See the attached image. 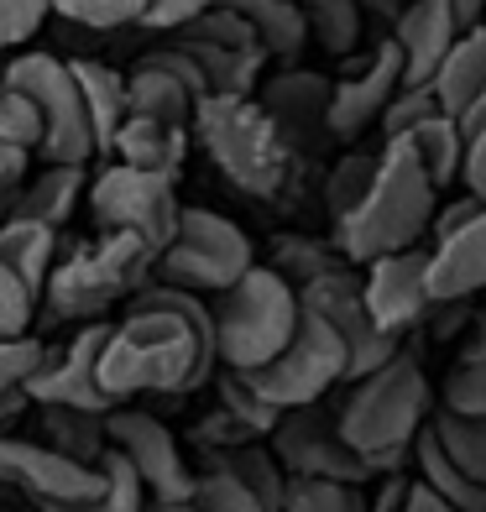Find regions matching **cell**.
Here are the masks:
<instances>
[{
    "label": "cell",
    "mask_w": 486,
    "mask_h": 512,
    "mask_svg": "<svg viewBox=\"0 0 486 512\" xmlns=\"http://www.w3.org/2000/svg\"><path fill=\"white\" fill-rule=\"evenodd\" d=\"M236 377H246V387L257 392L262 403H272L277 413L309 408V403H324V392H330L335 382H345V345L335 340V330L319 314L298 309V330H293V340L283 345V351H277L267 366L236 371Z\"/></svg>",
    "instance_id": "cell-9"
},
{
    "label": "cell",
    "mask_w": 486,
    "mask_h": 512,
    "mask_svg": "<svg viewBox=\"0 0 486 512\" xmlns=\"http://www.w3.org/2000/svg\"><path fill=\"white\" fill-rule=\"evenodd\" d=\"M257 267L251 262V241L241 236V225H230L215 209H178V230L173 241L157 251V283L178 288V293H225L230 283Z\"/></svg>",
    "instance_id": "cell-7"
},
{
    "label": "cell",
    "mask_w": 486,
    "mask_h": 512,
    "mask_svg": "<svg viewBox=\"0 0 486 512\" xmlns=\"http://www.w3.org/2000/svg\"><path fill=\"white\" fill-rule=\"evenodd\" d=\"M445 413L486 418V361H460L445 377Z\"/></svg>",
    "instance_id": "cell-43"
},
{
    "label": "cell",
    "mask_w": 486,
    "mask_h": 512,
    "mask_svg": "<svg viewBox=\"0 0 486 512\" xmlns=\"http://www.w3.org/2000/svg\"><path fill=\"white\" fill-rule=\"evenodd\" d=\"M152 262H157V251L142 246L136 236H105L100 246H79L63 267H53L42 293H48V309L58 319L95 324L110 304H121L136 288H147Z\"/></svg>",
    "instance_id": "cell-6"
},
{
    "label": "cell",
    "mask_w": 486,
    "mask_h": 512,
    "mask_svg": "<svg viewBox=\"0 0 486 512\" xmlns=\"http://www.w3.org/2000/svg\"><path fill=\"white\" fill-rule=\"evenodd\" d=\"M189 507L194 512H262V502L246 492V486L225 471V465H215V471L194 476L189 486Z\"/></svg>",
    "instance_id": "cell-40"
},
{
    "label": "cell",
    "mask_w": 486,
    "mask_h": 512,
    "mask_svg": "<svg viewBox=\"0 0 486 512\" xmlns=\"http://www.w3.org/2000/svg\"><path fill=\"white\" fill-rule=\"evenodd\" d=\"M79 199H84V168H42L37 178L16 183L11 220H32V225L58 230L79 209Z\"/></svg>",
    "instance_id": "cell-25"
},
{
    "label": "cell",
    "mask_w": 486,
    "mask_h": 512,
    "mask_svg": "<svg viewBox=\"0 0 486 512\" xmlns=\"http://www.w3.org/2000/svg\"><path fill=\"white\" fill-rule=\"evenodd\" d=\"M215 319V356L225 371H257L267 366L298 330V293L267 267H251L241 283L220 293Z\"/></svg>",
    "instance_id": "cell-5"
},
{
    "label": "cell",
    "mask_w": 486,
    "mask_h": 512,
    "mask_svg": "<svg viewBox=\"0 0 486 512\" xmlns=\"http://www.w3.org/2000/svg\"><path fill=\"white\" fill-rule=\"evenodd\" d=\"M403 89V53L382 42L361 68H351L340 84H330V136H356L387 110V100Z\"/></svg>",
    "instance_id": "cell-17"
},
{
    "label": "cell",
    "mask_w": 486,
    "mask_h": 512,
    "mask_svg": "<svg viewBox=\"0 0 486 512\" xmlns=\"http://www.w3.org/2000/svg\"><path fill=\"white\" fill-rule=\"evenodd\" d=\"M455 37H460V27L445 0H413L398 16V32H392V48L403 53V89H429L434 68L445 63Z\"/></svg>",
    "instance_id": "cell-19"
},
{
    "label": "cell",
    "mask_w": 486,
    "mask_h": 512,
    "mask_svg": "<svg viewBox=\"0 0 486 512\" xmlns=\"http://www.w3.org/2000/svg\"><path fill=\"white\" fill-rule=\"evenodd\" d=\"M110 152L121 157V168H136V173H152V178H178L183 157H189V131H173V126H157V121H136L126 115L121 131H115Z\"/></svg>",
    "instance_id": "cell-22"
},
{
    "label": "cell",
    "mask_w": 486,
    "mask_h": 512,
    "mask_svg": "<svg viewBox=\"0 0 486 512\" xmlns=\"http://www.w3.org/2000/svg\"><path fill=\"white\" fill-rule=\"evenodd\" d=\"M89 209L105 236H136L142 246L162 251L178 230V194L168 178L136 173V168H105L89 189Z\"/></svg>",
    "instance_id": "cell-12"
},
{
    "label": "cell",
    "mask_w": 486,
    "mask_h": 512,
    "mask_svg": "<svg viewBox=\"0 0 486 512\" xmlns=\"http://www.w3.org/2000/svg\"><path fill=\"white\" fill-rule=\"evenodd\" d=\"M476 215H481V204H476L471 194H466V199H455V204H450L439 220H429V225H434V246H445L450 236H460V230H466Z\"/></svg>",
    "instance_id": "cell-49"
},
{
    "label": "cell",
    "mask_w": 486,
    "mask_h": 512,
    "mask_svg": "<svg viewBox=\"0 0 486 512\" xmlns=\"http://www.w3.org/2000/svg\"><path fill=\"white\" fill-rule=\"evenodd\" d=\"M0 84H11L16 95H27L37 121H42V157L48 168H84L95 157V136H89V115L79 100V84L68 74V58L53 53H21L6 63Z\"/></svg>",
    "instance_id": "cell-8"
},
{
    "label": "cell",
    "mask_w": 486,
    "mask_h": 512,
    "mask_svg": "<svg viewBox=\"0 0 486 512\" xmlns=\"http://www.w3.org/2000/svg\"><path fill=\"white\" fill-rule=\"evenodd\" d=\"M220 465L246 486L251 497L262 502V512H283L288 476H283V465L272 460V450H262V445H236V450H225V455H220Z\"/></svg>",
    "instance_id": "cell-34"
},
{
    "label": "cell",
    "mask_w": 486,
    "mask_h": 512,
    "mask_svg": "<svg viewBox=\"0 0 486 512\" xmlns=\"http://www.w3.org/2000/svg\"><path fill=\"white\" fill-rule=\"evenodd\" d=\"M68 74L79 84V100H84V115H89V136H95V157L110 152L115 131L126 121V79L115 68L95 63V58H74Z\"/></svg>",
    "instance_id": "cell-24"
},
{
    "label": "cell",
    "mask_w": 486,
    "mask_h": 512,
    "mask_svg": "<svg viewBox=\"0 0 486 512\" xmlns=\"http://www.w3.org/2000/svg\"><path fill=\"white\" fill-rule=\"evenodd\" d=\"M32 304L37 298L16 283V277L0 267V340H21L27 335V324H32Z\"/></svg>",
    "instance_id": "cell-46"
},
{
    "label": "cell",
    "mask_w": 486,
    "mask_h": 512,
    "mask_svg": "<svg viewBox=\"0 0 486 512\" xmlns=\"http://www.w3.org/2000/svg\"><path fill=\"white\" fill-rule=\"evenodd\" d=\"M189 131L241 194L277 199L293 183L298 152L283 142V131L267 121L257 100H199Z\"/></svg>",
    "instance_id": "cell-4"
},
{
    "label": "cell",
    "mask_w": 486,
    "mask_h": 512,
    "mask_svg": "<svg viewBox=\"0 0 486 512\" xmlns=\"http://www.w3.org/2000/svg\"><path fill=\"white\" fill-rule=\"evenodd\" d=\"M424 413H429V377L413 356H392L382 371L351 387L345 408L335 413V429L345 450H356L377 476L408 455V445L424 429Z\"/></svg>",
    "instance_id": "cell-3"
},
{
    "label": "cell",
    "mask_w": 486,
    "mask_h": 512,
    "mask_svg": "<svg viewBox=\"0 0 486 512\" xmlns=\"http://www.w3.org/2000/svg\"><path fill=\"white\" fill-rule=\"evenodd\" d=\"M361 304L366 314H372V324L382 335L398 340L403 330H413V324H424L429 314V251H398V256H382V262H372V272H366L361 283Z\"/></svg>",
    "instance_id": "cell-16"
},
{
    "label": "cell",
    "mask_w": 486,
    "mask_h": 512,
    "mask_svg": "<svg viewBox=\"0 0 486 512\" xmlns=\"http://www.w3.org/2000/svg\"><path fill=\"white\" fill-rule=\"evenodd\" d=\"M42 356H48V345L32 340V335L0 340V424H11V418L27 408V382L42 366Z\"/></svg>",
    "instance_id": "cell-35"
},
{
    "label": "cell",
    "mask_w": 486,
    "mask_h": 512,
    "mask_svg": "<svg viewBox=\"0 0 486 512\" xmlns=\"http://www.w3.org/2000/svg\"><path fill=\"white\" fill-rule=\"evenodd\" d=\"M220 413L236 418L251 439H267L277 429V418H283L272 403H262L257 392L246 387V377H236V371H225V377H220Z\"/></svg>",
    "instance_id": "cell-39"
},
{
    "label": "cell",
    "mask_w": 486,
    "mask_h": 512,
    "mask_svg": "<svg viewBox=\"0 0 486 512\" xmlns=\"http://www.w3.org/2000/svg\"><path fill=\"white\" fill-rule=\"evenodd\" d=\"M455 126H460V136H466V142H471V136H476V131H486V89H481V95L471 100V110H466V115H460V121H455Z\"/></svg>",
    "instance_id": "cell-53"
},
{
    "label": "cell",
    "mask_w": 486,
    "mask_h": 512,
    "mask_svg": "<svg viewBox=\"0 0 486 512\" xmlns=\"http://www.w3.org/2000/svg\"><path fill=\"white\" fill-rule=\"evenodd\" d=\"M298 309L319 314L335 330V340L345 345V382H351V387L361 377H372V371H382L392 356H403V340L382 335L372 324V314H366L361 283H356L351 267H345V272H324V277H314V283H304V288H298Z\"/></svg>",
    "instance_id": "cell-11"
},
{
    "label": "cell",
    "mask_w": 486,
    "mask_h": 512,
    "mask_svg": "<svg viewBox=\"0 0 486 512\" xmlns=\"http://www.w3.org/2000/svg\"><path fill=\"white\" fill-rule=\"evenodd\" d=\"M481 89H486V21L455 37V48L445 53V63H439L434 79H429V95H434L445 121H460Z\"/></svg>",
    "instance_id": "cell-21"
},
{
    "label": "cell",
    "mask_w": 486,
    "mask_h": 512,
    "mask_svg": "<svg viewBox=\"0 0 486 512\" xmlns=\"http://www.w3.org/2000/svg\"><path fill=\"white\" fill-rule=\"evenodd\" d=\"M42 21H48V0H0V53L32 42Z\"/></svg>",
    "instance_id": "cell-45"
},
{
    "label": "cell",
    "mask_w": 486,
    "mask_h": 512,
    "mask_svg": "<svg viewBox=\"0 0 486 512\" xmlns=\"http://www.w3.org/2000/svg\"><path fill=\"white\" fill-rule=\"evenodd\" d=\"M262 115L283 131V142L293 152H314L324 136H330V79L324 74H304V68H288V74L267 79L262 89Z\"/></svg>",
    "instance_id": "cell-18"
},
{
    "label": "cell",
    "mask_w": 486,
    "mask_h": 512,
    "mask_svg": "<svg viewBox=\"0 0 486 512\" xmlns=\"http://www.w3.org/2000/svg\"><path fill=\"white\" fill-rule=\"evenodd\" d=\"M126 115L173 126V131H189L194 100H189V89H183L173 74H162V68H152V63H136L126 74Z\"/></svg>",
    "instance_id": "cell-27"
},
{
    "label": "cell",
    "mask_w": 486,
    "mask_h": 512,
    "mask_svg": "<svg viewBox=\"0 0 486 512\" xmlns=\"http://www.w3.org/2000/svg\"><path fill=\"white\" fill-rule=\"evenodd\" d=\"M408 152L419 157V168L429 178V189H445V183L460 178V157H466V136H460L455 121H445V115H429L424 126H413L408 136Z\"/></svg>",
    "instance_id": "cell-28"
},
{
    "label": "cell",
    "mask_w": 486,
    "mask_h": 512,
    "mask_svg": "<svg viewBox=\"0 0 486 512\" xmlns=\"http://www.w3.org/2000/svg\"><path fill=\"white\" fill-rule=\"evenodd\" d=\"M215 6L236 11L246 21V32L257 37L262 58L272 63H298L309 42V27H304V11L293 6V0H215Z\"/></svg>",
    "instance_id": "cell-23"
},
{
    "label": "cell",
    "mask_w": 486,
    "mask_h": 512,
    "mask_svg": "<svg viewBox=\"0 0 486 512\" xmlns=\"http://www.w3.org/2000/svg\"><path fill=\"white\" fill-rule=\"evenodd\" d=\"M413 455H419V481L429 486L434 497H445L455 512H486V486H476V481L460 476L455 465L439 455V445H434L429 429H419V439H413Z\"/></svg>",
    "instance_id": "cell-31"
},
{
    "label": "cell",
    "mask_w": 486,
    "mask_h": 512,
    "mask_svg": "<svg viewBox=\"0 0 486 512\" xmlns=\"http://www.w3.org/2000/svg\"><path fill=\"white\" fill-rule=\"evenodd\" d=\"M0 142L16 152H37L42 147V121L27 95H16L11 84H0Z\"/></svg>",
    "instance_id": "cell-42"
},
{
    "label": "cell",
    "mask_w": 486,
    "mask_h": 512,
    "mask_svg": "<svg viewBox=\"0 0 486 512\" xmlns=\"http://www.w3.org/2000/svg\"><path fill=\"white\" fill-rule=\"evenodd\" d=\"M95 471H100V492L95 497H84L74 507H42V512H142L147 507L142 481H136V471L115 450H105L95 460Z\"/></svg>",
    "instance_id": "cell-33"
},
{
    "label": "cell",
    "mask_w": 486,
    "mask_h": 512,
    "mask_svg": "<svg viewBox=\"0 0 486 512\" xmlns=\"http://www.w3.org/2000/svg\"><path fill=\"white\" fill-rule=\"evenodd\" d=\"M460 361H486V314L476 319V330H471V340H466V356Z\"/></svg>",
    "instance_id": "cell-55"
},
{
    "label": "cell",
    "mask_w": 486,
    "mask_h": 512,
    "mask_svg": "<svg viewBox=\"0 0 486 512\" xmlns=\"http://www.w3.org/2000/svg\"><path fill=\"white\" fill-rule=\"evenodd\" d=\"M471 293H486V209L450 236L445 246L429 251V298L434 304H466Z\"/></svg>",
    "instance_id": "cell-20"
},
{
    "label": "cell",
    "mask_w": 486,
    "mask_h": 512,
    "mask_svg": "<svg viewBox=\"0 0 486 512\" xmlns=\"http://www.w3.org/2000/svg\"><path fill=\"white\" fill-rule=\"evenodd\" d=\"M58 262V230L32 225V220H6L0 225V267H6L32 298L48 288Z\"/></svg>",
    "instance_id": "cell-26"
},
{
    "label": "cell",
    "mask_w": 486,
    "mask_h": 512,
    "mask_svg": "<svg viewBox=\"0 0 486 512\" xmlns=\"http://www.w3.org/2000/svg\"><path fill=\"white\" fill-rule=\"evenodd\" d=\"M293 6L304 11V27L324 53H335V58L356 53V42H361V6L356 0H293Z\"/></svg>",
    "instance_id": "cell-32"
},
{
    "label": "cell",
    "mask_w": 486,
    "mask_h": 512,
    "mask_svg": "<svg viewBox=\"0 0 486 512\" xmlns=\"http://www.w3.org/2000/svg\"><path fill=\"white\" fill-rule=\"evenodd\" d=\"M460 178L471 183V199L486 209V131H476L466 142V157H460Z\"/></svg>",
    "instance_id": "cell-48"
},
{
    "label": "cell",
    "mask_w": 486,
    "mask_h": 512,
    "mask_svg": "<svg viewBox=\"0 0 486 512\" xmlns=\"http://www.w3.org/2000/svg\"><path fill=\"white\" fill-rule=\"evenodd\" d=\"M0 481L27 492L37 507H74L100 492L95 465H74L53 450H42L37 439H0Z\"/></svg>",
    "instance_id": "cell-15"
},
{
    "label": "cell",
    "mask_w": 486,
    "mask_h": 512,
    "mask_svg": "<svg viewBox=\"0 0 486 512\" xmlns=\"http://www.w3.org/2000/svg\"><path fill=\"white\" fill-rule=\"evenodd\" d=\"M21 178H27V152H16V147L0 142V194H11Z\"/></svg>",
    "instance_id": "cell-51"
},
{
    "label": "cell",
    "mask_w": 486,
    "mask_h": 512,
    "mask_svg": "<svg viewBox=\"0 0 486 512\" xmlns=\"http://www.w3.org/2000/svg\"><path fill=\"white\" fill-rule=\"evenodd\" d=\"M267 272H277L298 293L304 283H314V277H324V272H345V256L335 246H319V241H304V236H283L272 246V267Z\"/></svg>",
    "instance_id": "cell-36"
},
{
    "label": "cell",
    "mask_w": 486,
    "mask_h": 512,
    "mask_svg": "<svg viewBox=\"0 0 486 512\" xmlns=\"http://www.w3.org/2000/svg\"><path fill=\"white\" fill-rule=\"evenodd\" d=\"M445 6H450L460 32H471V27H481V21H486V0H445Z\"/></svg>",
    "instance_id": "cell-52"
},
{
    "label": "cell",
    "mask_w": 486,
    "mask_h": 512,
    "mask_svg": "<svg viewBox=\"0 0 486 512\" xmlns=\"http://www.w3.org/2000/svg\"><path fill=\"white\" fill-rule=\"evenodd\" d=\"M142 512H194L189 502H147Z\"/></svg>",
    "instance_id": "cell-56"
},
{
    "label": "cell",
    "mask_w": 486,
    "mask_h": 512,
    "mask_svg": "<svg viewBox=\"0 0 486 512\" xmlns=\"http://www.w3.org/2000/svg\"><path fill=\"white\" fill-rule=\"evenodd\" d=\"M105 450H115L136 481H142V492L152 502H189V486H194V471L183 465V450L173 429L162 424L157 413H142V408H110L105 413Z\"/></svg>",
    "instance_id": "cell-13"
},
{
    "label": "cell",
    "mask_w": 486,
    "mask_h": 512,
    "mask_svg": "<svg viewBox=\"0 0 486 512\" xmlns=\"http://www.w3.org/2000/svg\"><path fill=\"white\" fill-rule=\"evenodd\" d=\"M403 486H408V481H387V486H382V497L366 507V512H398V507H403Z\"/></svg>",
    "instance_id": "cell-54"
},
{
    "label": "cell",
    "mask_w": 486,
    "mask_h": 512,
    "mask_svg": "<svg viewBox=\"0 0 486 512\" xmlns=\"http://www.w3.org/2000/svg\"><path fill=\"white\" fill-rule=\"evenodd\" d=\"M283 512H366L361 486H335V481H288Z\"/></svg>",
    "instance_id": "cell-41"
},
{
    "label": "cell",
    "mask_w": 486,
    "mask_h": 512,
    "mask_svg": "<svg viewBox=\"0 0 486 512\" xmlns=\"http://www.w3.org/2000/svg\"><path fill=\"white\" fill-rule=\"evenodd\" d=\"M429 434H434L439 455H445L460 476L486 486V418H460V413L439 408L429 418Z\"/></svg>",
    "instance_id": "cell-30"
},
{
    "label": "cell",
    "mask_w": 486,
    "mask_h": 512,
    "mask_svg": "<svg viewBox=\"0 0 486 512\" xmlns=\"http://www.w3.org/2000/svg\"><path fill=\"white\" fill-rule=\"evenodd\" d=\"M372 178H377V157H366V152H351V157L335 162L330 183H324V204H330V220H335V225L366 199Z\"/></svg>",
    "instance_id": "cell-38"
},
{
    "label": "cell",
    "mask_w": 486,
    "mask_h": 512,
    "mask_svg": "<svg viewBox=\"0 0 486 512\" xmlns=\"http://www.w3.org/2000/svg\"><path fill=\"white\" fill-rule=\"evenodd\" d=\"M105 418L100 413H74V408H42V434L48 439H37L42 450H53L63 460H74V465H95L105 455Z\"/></svg>",
    "instance_id": "cell-29"
},
{
    "label": "cell",
    "mask_w": 486,
    "mask_h": 512,
    "mask_svg": "<svg viewBox=\"0 0 486 512\" xmlns=\"http://www.w3.org/2000/svg\"><path fill=\"white\" fill-rule=\"evenodd\" d=\"M215 319L194 293L147 283L131 293V314L110 324L100 356V392L121 408L136 392H194L215 377Z\"/></svg>",
    "instance_id": "cell-1"
},
{
    "label": "cell",
    "mask_w": 486,
    "mask_h": 512,
    "mask_svg": "<svg viewBox=\"0 0 486 512\" xmlns=\"http://www.w3.org/2000/svg\"><path fill=\"white\" fill-rule=\"evenodd\" d=\"M267 439H272V460L283 465L288 481H335V486L372 481V465L356 450H345V439L335 429V413L324 403L288 408Z\"/></svg>",
    "instance_id": "cell-10"
},
{
    "label": "cell",
    "mask_w": 486,
    "mask_h": 512,
    "mask_svg": "<svg viewBox=\"0 0 486 512\" xmlns=\"http://www.w3.org/2000/svg\"><path fill=\"white\" fill-rule=\"evenodd\" d=\"M215 0H147V11L136 27H147V32H183L194 16H204Z\"/></svg>",
    "instance_id": "cell-47"
},
{
    "label": "cell",
    "mask_w": 486,
    "mask_h": 512,
    "mask_svg": "<svg viewBox=\"0 0 486 512\" xmlns=\"http://www.w3.org/2000/svg\"><path fill=\"white\" fill-rule=\"evenodd\" d=\"M398 512H455V507H450L445 497H434L424 481H408V486H403V507H398Z\"/></svg>",
    "instance_id": "cell-50"
},
{
    "label": "cell",
    "mask_w": 486,
    "mask_h": 512,
    "mask_svg": "<svg viewBox=\"0 0 486 512\" xmlns=\"http://www.w3.org/2000/svg\"><path fill=\"white\" fill-rule=\"evenodd\" d=\"M105 340H110V324L95 319L84 324V330L74 335V345H68L63 356H42V366L32 371L27 382V403L37 408H74V413H110L115 403L100 392V356H105Z\"/></svg>",
    "instance_id": "cell-14"
},
{
    "label": "cell",
    "mask_w": 486,
    "mask_h": 512,
    "mask_svg": "<svg viewBox=\"0 0 486 512\" xmlns=\"http://www.w3.org/2000/svg\"><path fill=\"white\" fill-rule=\"evenodd\" d=\"M429 115H439V105H434L429 89H398L377 121H382V136H387V142H403V136H408L413 126H424Z\"/></svg>",
    "instance_id": "cell-44"
},
{
    "label": "cell",
    "mask_w": 486,
    "mask_h": 512,
    "mask_svg": "<svg viewBox=\"0 0 486 512\" xmlns=\"http://www.w3.org/2000/svg\"><path fill=\"white\" fill-rule=\"evenodd\" d=\"M434 220V189L419 168V157L408 152V142H387L377 152V178L366 199L335 225V251L351 262H382V256L413 251L419 236Z\"/></svg>",
    "instance_id": "cell-2"
},
{
    "label": "cell",
    "mask_w": 486,
    "mask_h": 512,
    "mask_svg": "<svg viewBox=\"0 0 486 512\" xmlns=\"http://www.w3.org/2000/svg\"><path fill=\"white\" fill-rule=\"evenodd\" d=\"M48 11L84 32H121L131 21H142L147 0H48Z\"/></svg>",
    "instance_id": "cell-37"
}]
</instances>
